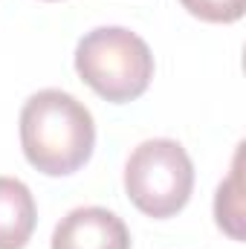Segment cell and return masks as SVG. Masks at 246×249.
Masks as SVG:
<instances>
[{
  "mask_svg": "<svg viewBox=\"0 0 246 249\" xmlns=\"http://www.w3.org/2000/svg\"><path fill=\"white\" fill-rule=\"evenodd\" d=\"M241 145L232 162V174L217 186V197H214V217L217 226L232 238V241H244V188H241Z\"/></svg>",
  "mask_w": 246,
  "mask_h": 249,
  "instance_id": "8992f818",
  "label": "cell"
},
{
  "mask_svg": "<svg viewBox=\"0 0 246 249\" xmlns=\"http://www.w3.org/2000/svg\"><path fill=\"white\" fill-rule=\"evenodd\" d=\"M20 148L26 162L47 177L75 174L96 148L93 113L64 90H38L20 110Z\"/></svg>",
  "mask_w": 246,
  "mask_h": 249,
  "instance_id": "6da1fadb",
  "label": "cell"
},
{
  "mask_svg": "<svg viewBox=\"0 0 246 249\" xmlns=\"http://www.w3.org/2000/svg\"><path fill=\"white\" fill-rule=\"evenodd\" d=\"M75 72L105 102L139 99L154 78L151 47L124 26L90 29L75 47Z\"/></svg>",
  "mask_w": 246,
  "mask_h": 249,
  "instance_id": "7a4b0ae2",
  "label": "cell"
},
{
  "mask_svg": "<svg viewBox=\"0 0 246 249\" xmlns=\"http://www.w3.org/2000/svg\"><path fill=\"white\" fill-rule=\"evenodd\" d=\"M124 191L130 203L154 217L165 220L183 212L194 191V165L177 139H145L124 162Z\"/></svg>",
  "mask_w": 246,
  "mask_h": 249,
  "instance_id": "3957f363",
  "label": "cell"
},
{
  "mask_svg": "<svg viewBox=\"0 0 246 249\" xmlns=\"http://www.w3.org/2000/svg\"><path fill=\"white\" fill-rule=\"evenodd\" d=\"M53 249H130L124 220L102 206H78L53 232Z\"/></svg>",
  "mask_w": 246,
  "mask_h": 249,
  "instance_id": "277c9868",
  "label": "cell"
},
{
  "mask_svg": "<svg viewBox=\"0 0 246 249\" xmlns=\"http://www.w3.org/2000/svg\"><path fill=\"white\" fill-rule=\"evenodd\" d=\"M47 3H55V0H47Z\"/></svg>",
  "mask_w": 246,
  "mask_h": 249,
  "instance_id": "ba28073f",
  "label": "cell"
},
{
  "mask_svg": "<svg viewBox=\"0 0 246 249\" xmlns=\"http://www.w3.org/2000/svg\"><path fill=\"white\" fill-rule=\"evenodd\" d=\"M188 15L209 23H235L246 12V0H180Z\"/></svg>",
  "mask_w": 246,
  "mask_h": 249,
  "instance_id": "52a82bcc",
  "label": "cell"
},
{
  "mask_svg": "<svg viewBox=\"0 0 246 249\" xmlns=\"http://www.w3.org/2000/svg\"><path fill=\"white\" fill-rule=\"evenodd\" d=\"M38 223L35 197L26 183L0 177V249H23Z\"/></svg>",
  "mask_w": 246,
  "mask_h": 249,
  "instance_id": "5b68a950",
  "label": "cell"
}]
</instances>
